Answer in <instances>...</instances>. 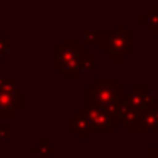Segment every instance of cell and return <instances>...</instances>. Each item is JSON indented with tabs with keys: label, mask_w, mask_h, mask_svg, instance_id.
Masks as SVG:
<instances>
[{
	"label": "cell",
	"mask_w": 158,
	"mask_h": 158,
	"mask_svg": "<svg viewBox=\"0 0 158 158\" xmlns=\"http://www.w3.org/2000/svg\"><path fill=\"white\" fill-rule=\"evenodd\" d=\"M126 97L124 87L110 77H97L94 85L87 87V107L104 110L117 123H121V116L126 107Z\"/></svg>",
	"instance_id": "1"
},
{
	"label": "cell",
	"mask_w": 158,
	"mask_h": 158,
	"mask_svg": "<svg viewBox=\"0 0 158 158\" xmlns=\"http://www.w3.org/2000/svg\"><path fill=\"white\" fill-rule=\"evenodd\" d=\"M87 55L89 53L85 51L83 46L78 44L77 39H63V43L55 49V65L68 78L78 77Z\"/></svg>",
	"instance_id": "2"
},
{
	"label": "cell",
	"mask_w": 158,
	"mask_h": 158,
	"mask_svg": "<svg viewBox=\"0 0 158 158\" xmlns=\"http://www.w3.org/2000/svg\"><path fill=\"white\" fill-rule=\"evenodd\" d=\"M87 41L100 46L110 60H123L133 48V34L129 31L117 32H87Z\"/></svg>",
	"instance_id": "3"
},
{
	"label": "cell",
	"mask_w": 158,
	"mask_h": 158,
	"mask_svg": "<svg viewBox=\"0 0 158 158\" xmlns=\"http://www.w3.org/2000/svg\"><path fill=\"white\" fill-rule=\"evenodd\" d=\"M78 112H82L85 116L90 129H99V131H114L116 129L117 121L114 117H110L109 114H106L104 110L92 109V107H82Z\"/></svg>",
	"instance_id": "4"
},
{
	"label": "cell",
	"mask_w": 158,
	"mask_h": 158,
	"mask_svg": "<svg viewBox=\"0 0 158 158\" xmlns=\"http://www.w3.org/2000/svg\"><path fill=\"white\" fill-rule=\"evenodd\" d=\"M26 106V95L21 92H0V116H15Z\"/></svg>",
	"instance_id": "5"
},
{
	"label": "cell",
	"mask_w": 158,
	"mask_h": 158,
	"mask_svg": "<svg viewBox=\"0 0 158 158\" xmlns=\"http://www.w3.org/2000/svg\"><path fill=\"white\" fill-rule=\"evenodd\" d=\"M70 129H72L73 133L78 134V138H82V139L87 136L90 126H89V123H87L85 116H83L82 112H78L77 116H72V117H70Z\"/></svg>",
	"instance_id": "6"
},
{
	"label": "cell",
	"mask_w": 158,
	"mask_h": 158,
	"mask_svg": "<svg viewBox=\"0 0 158 158\" xmlns=\"http://www.w3.org/2000/svg\"><path fill=\"white\" fill-rule=\"evenodd\" d=\"M139 114L141 112L129 109L127 104H126V107H124V110H123V116H121V123H124V127L129 129V131L139 129Z\"/></svg>",
	"instance_id": "7"
},
{
	"label": "cell",
	"mask_w": 158,
	"mask_h": 158,
	"mask_svg": "<svg viewBox=\"0 0 158 158\" xmlns=\"http://www.w3.org/2000/svg\"><path fill=\"white\" fill-rule=\"evenodd\" d=\"M139 129L143 131H158V117L150 109H144L139 114Z\"/></svg>",
	"instance_id": "8"
},
{
	"label": "cell",
	"mask_w": 158,
	"mask_h": 158,
	"mask_svg": "<svg viewBox=\"0 0 158 158\" xmlns=\"http://www.w3.org/2000/svg\"><path fill=\"white\" fill-rule=\"evenodd\" d=\"M31 151H32V155H36L38 158H48V156H51V155H55L56 148L55 146H49L48 141L43 138V139H39L38 146H32L31 148Z\"/></svg>",
	"instance_id": "9"
},
{
	"label": "cell",
	"mask_w": 158,
	"mask_h": 158,
	"mask_svg": "<svg viewBox=\"0 0 158 158\" xmlns=\"http://www.w3.org/2000/svg\"><path fill=\"white\" fill-rule=\"evenodd\" d=\"M0 92H17V78L15 77H0Z\"/></svg>",
	"instance_id": "10"
},
{
	"label": "cell",
	"mask_w": 158,
	"mask_h": 158,
	"mask_svg": "<svg viewBox=\"0 0 158 158\" xmlns=\"http://www.w3.org/2000/svg\"><path fill=\"white\" fill-rule=\"evenodd\" d=\"M141 21H143L144 24H148L150 29L158 31V9H148L146 15H143Z\"/></svg>",
	"instance_id": "11"
},
{
	"label": "cell",
	"mask_w": 158,
	"mask_h": 158,
	"mask_svg": "<svg viewBox=\"0 0 158 158\" xmlns=\"http://www.w3.org/2000/svg\"><path fill=\"white\" fill-rule=\"evenodd\" d=\"M7 49H9V39H5L2 36V32H0V61H2L4 53H7Z\"/></svg>",
	"instance_id": "12"
},
{
	"label": "cell",
	"mask_w": 158,
	"mask_h": 158,
	"mask_svg": "<svg viewBox=\"0 0 158 158\" xmlns=\"http://www.w3.org/2000/svg\"><path fill=\"white\" fill-rule=\"evenodd\" d=\"M9 138V124H2L0 126V139H7Z\"/></svg>",
	"instance_id": "13"
},
{
	"label": "cell",
	"mask_w": 158,
	"mask_h": 158,
	"mask_svg": "<svg viewBox=\"0 0 158 158\" xmlns=\"http://www.w3.org/2000/svg\"><path fill=\"white\" fill-rule=\"evenodd\" d=\"M148 158H158V146L148 148Z\"/></svg>",
	"instance_id": "14"
},
{
	"label": "cell",
	"mask_w": 158,
	"mask_h": 158,
	"mask_svg": "<svg viewBox=\"0 0 158 158\" xmlns=\"http://www.w3.org/2000/svg\"><path fill=\"white\" fill-rule=\"evenodd\" d=\"M146 109H150V110H151V112H153V114H155V116H156V117H158V100H153V102H151V104H150V106H148V107H146Z\"/></svg>",
	"instance_id": "15"
},
{
	"label": "cell",
	"mask_w": 158,
	"mask_h": 158,
	"mask_svg": "<svg viewBox=\"0 0 158 158\" xmlns=\"http://www.w3.org/2000/svg\"><path fill=\"white\" fill-rule=\"evenodd\" d=\"M156 36H158V31H156Z\"/></svg>",
	"instance_id": "16"
}]
</instances>
